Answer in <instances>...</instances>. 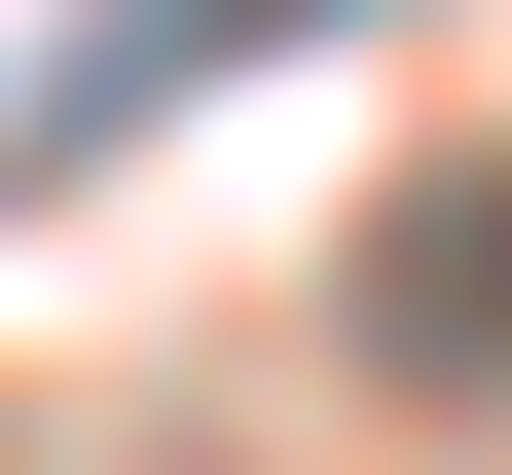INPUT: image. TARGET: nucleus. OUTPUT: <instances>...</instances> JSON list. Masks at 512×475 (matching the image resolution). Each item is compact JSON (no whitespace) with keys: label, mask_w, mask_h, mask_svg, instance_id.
Instances as JSON below:
<instances>
[{"label":"nucleus","mask_w":512,"mask_h":475,"mask_svg":"<svg viewBox=\"0 0 512 475\" xmlns=\"http://www.w3.org/2000/svg\"><path fill=\"white\" fill-rule=\"evenodd\" d=\"M366 329H403V366H512V147H476V183H403V220H366Z\"/></svg>","instance_id":"f257e3e1"},{"label":"nucleus","mask_w":512,"mask_h":475,"mask_svg":"<svg viewBox=\"0 0 512 475\" xmlns=\"http://www.w3.org/2000/svg\"><path fill=\"white\" fill-rule=\"evenodd\" d=\"M256 37H330V0H147V37H74V74H37V147H110V110H183V74H256ZM0 147V183H37Z\"/></svg>","instance_id":"f03ea898"}]
</instances>
